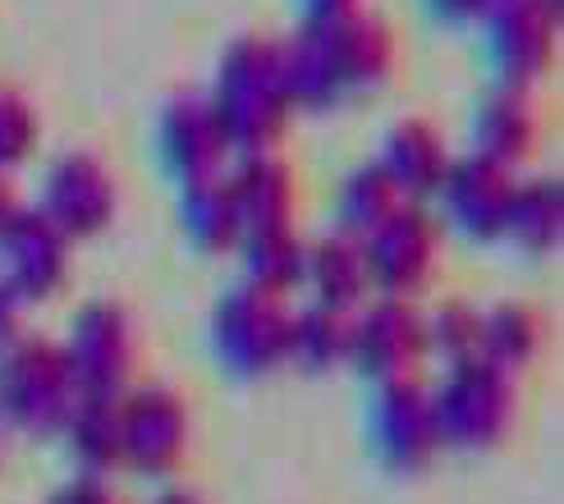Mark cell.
I'll return each instance as SVG.
<instances>
[{
    "mask_svg": "<svg viewBox=\"0 0 564 504\" xmlns=\"http://www.w3.org/2000/svg\"><path fill=\"white\" fill-rule=\"evenodd\" d=\"M386 69H390V42L381 28L330 23L317 28V37H307L290 55H280L290 106H307V110L330 106L349 88H368V83L386 78Z\"/></svg>",
    "mask_w": 564,
    "mask_h": 504,
    "instance_id": "1",
    "label": "cell"
},
{
    "mask_svg": "<svg viewBox=\"0 0 564 504\" xmlns=\"http://www.w3.org/2000/svg\"><path fill=\"white\" fill-rule=\"evenodd\" d=\"M207 106L220 124L225 147L267 152L294 110L285 92V74H280V51L258 46V42L235 46V55L220 65L216 101Z\"/></svg>",
    "mask_w": 564,
    "mask_h": 504,
    "instance_id": "2",
    "label": "cell"
},
{
    "mask_svg": "<svg viewBox=\"0 0 564 504\" xmlns=\"http://www.w3.org/2000/svg\"><path fill=\"white\" fill-rule=\"evenodd\" d=\"M78 399L65 353L46 340H14L0 349V423L19 431H61Z\"/></svg>",
    "mask_w": 564,
    "mask_h": 504,
    "instance_id": "3",
    "label": "cell"
},
{
    "mask_svg": "<svg viewBox=\"0 0 564 504\" xmlns=\"http://www.w3.org/2000/svg\"><path fill=\"white\" fill-rule=\"evenodd\" d=\"M432 423L436 440L455 445V450H487L514 423V390L510 372L491 368V362H459L449 368L445 385L432 395Z\"/></svg>",
    "mask_w": 564,
    "mask_h": 504,
    "instance_id": "4",
    "label": "cell"
},
{
    "mask_svg": "<svg viewBox=\"0 0 564 504\" xmlns=\"http://www.w3.org/2000/svg\"><path fill=\"white\" fill-rule=\"evenodd\" d=\"M358 243H362V266H368V285H377L386 298L417 294L436 271V226L422 207L400 202Z\"/></svg>",
    "mask_w": 564,
    "mask_h": 504,
    "instance_id": "5",
    "label": "cell"
},
{
    "mask_svg": "<svg viewBox=\"0 0 564 504\" xmlns=\"http://www.w3.org/2000/svg\"><path fill=\"white\" fill-rule=\"evenodd\" d=\"M285 326L290 317L280 307V294H267L258 285L225 294L216 307V349L225 368L239 376L271 372L275 362H285Z\"/></svg>",
    "mask_w": 564,
    "mask_h": 504,
    "instance_id": "6",
    "label": "cell"
},
{
    "mask_svg": "<svg viewBox=\"0 0 564 504\" xmlns=\"http://www.w3.org/2000/svg\"><path fill=\"white\" fill-rule=\"evenodd\" d=\"M188 450V408L175 390L148 385L120 399V463L138 468L143 478L175 472Z\"/></svg>",
    "mask_w": 564,
    "mask_h": 504,
    "instance_id": "7",
    "label": "cell"
},
{
    "mask_svg": "<svg viewBox=\"0 0 564 504\" xmlns=\"http://www.w3.org/2000/svg\"><path fill=\"white\" fill-rule=\"evenodd\" d=\"M78 395H120L133 372V326L120 303H88L74 317L69 344L61 349Z\"/></svg>",
    "mask_w": 564,
    "mask_h": 504,
    "instance_id": "8",
    "label": "cell"
},
{
    "mask_svg": "<svg viewBox=\"0 0 564 504\" xmlns=\"http://www.w3.org/2000/svg\"><path fill=\"white\" fill-rule=\"evenodd\" d=\"M116 202H120L116 179H110V171L88 152L61 156L51 165L46 188H42V216L65 239H88V234L106 230L110 216H116Z\"/></svg>",
    "mask_w": 564,
    "mask_h": 504,
    "instance_id": "9",
    "label": "cell"
},
{
    "mask_svg": "<svg viewBox=\"0 0 564 504\" xmlns=\"http://www.w3.org/2000/svg\"><path fill=\"white\" fill-rule=\"evenodd\" d=\"M422 353H427V326L409 307V298L381 294L358 321H349V362H358L377 381L409 376Z\"/></svg>",
    "mask_w": 564,
    "mask_h": 504,
    "instance_id": "10",
    "label": "cell"
},
{
    "mask_svg": "<svg viewBox=\"0 0 564 504\" xmlns=\"http://www.w3.org/2000/svg\"><path fill=\"white\" fill-rule=\"evenodd\" d=\"M372 445L394 472L427 468L432 454L441 450L432 423V395H422L409 376L381 381V395L372 404Z\"/></svg>",
    "mask_w": 564,
    "mask_h": 504,
    "instance_id": "11",
    "label": "cell"
},
{
    "mask_svg": "<svg viewBox=\"0 0 564 504\" xmlns=\"http://www.w3.org/2000/svg\"><path fill=\"white\" fill-rule=\"evenodd\" d=\"M0 280L19 298H51L65 285L69 271V239L51 226L42 211H19L10 230L0 234Z\"/></svg>",
    "mask_w": 564,
    "mask_h": 504,
    "instance_id": "12",
    "label": "cell"
},
{
    "mask_svg": "<svg viewBox=\"0 0 564 504\" xmlns=\"http://www.w3.org/2000/svg\"><path fill=\"white\" fill-rule=\"evenodd\" d=\"M436 193H441L449 220H455L464 234H473V239L505 234V211H510V193H514V179L505 165H491L482 156L449 161Z\"/></svg>",
    "mask_w": 564,
    "mask_h": 504,
    "instance_id": "13",
    "label": "cell"
},
{
    "mask_svg": "<svg viewBox=\"0 0 564 504\" xmlns=\"http://www.w3.org/2000/svg\"><path fill=\"white\" fill-rule=\"evenodd\" d=\"M235 193V211L239 226L248 230H290L294 226V207H299V184L290 175L285 161H275L267 152H252L239 175L230 179Z\"/></svg>",
    "mask_w": 564,
    "mask_h": 504,
    "instance_id": "14",
    "label": "cell"
},
{
    "mask_svg": "<svg viewBox=\"0 0 564 504\" xmlns=\"http://www.w3.org/2000/svg\"><path fill=\"white\" fill-rule=\"evenodd\" d=\"M161 152H165V161H171V171L184 175V184L216 175L225 138H220L212 106L184 97V101H175L171 110H165L161 116Z\"/></svg>",
    "mask_w": 564,
    "mask_h": 504,
    "instance_id": "15",
    "label": "cell"
},
{
    "mask_svg": "<svg viewBox=\"0 0 564 504\" xmlns=\"http://www.w3.org/2000/svg\"><path fill=\"white\" fill-rule=\"evenodd\" d=\"M303 285L317 294L322 307L349 313L368 289V266H362V243L349 234L322 239L317 248L303 252Z\"/></svg>",
    "mask_w": 564,
    "mask_h": 504,
    "instance_id": "16",
    "label": "cell"
},
{
    "mask_svg": "<svg viewBox=\"0 0 564 504\" xmlns=\"http://www.w3.org/2000/svg\"><path fill=\"white\" fill-rule=\"evenodd\" d=\"M381 171L390 175L394 188H400V198L404 193H432V188H441V179L449 171V152L427 120H404L390 133Z\"/></svg>",
    "mask_w": 564,
    "mask_h": 504,
    "instance_id": "17",
    "label": "cell"
},
{
    "mask_svg": "<svg viewBox=\"0 0 564 504\" xmlns=\"http://www.w3.org/2000/svg\"><path fill=\"white\" fill-rule=\"evenodd\" d=\"M473 143H477L473 156H482V161L510 171L514 161L532 156V147H538V116H532V106L519 92H500V97H491L482 110H477Z\"/></svg>",
    "mask_w": 564,
    "mask_h": 504,
    "instance_id": "18",
    "label": "cell"
},
{
    "mask_svg": "<svg viewBox=\"0 0 564 504\" xmlns=\"http://www.w3.org/2000/svg\"><path fill=\"white\" fill-rule=\"evenodd\" d=\"M65 431L83 468L101 472L120 463V395H78L65 417Z\"/></svg>",
    "mask_w": 564,
    "mask_h": 504,
    "instance_id": "19",
    "label": "cell"
},
{
    "mask_svg": "<svg viewBox=\"0 0 564 504\" xmlns=\"http://www.w3.org/2000/svg\"><path fill=\"white\" fill-rule=\"evenodd\" d=\"M542 349V317L528 303H500L496 313L482 317V349L477 358L491 362L500 372L528 368Z\"/></svg>",
    "mask_w": 564,
    "mask_h": 504,
    "instance_id": "20",
    "label": "cell"
},
{
    "mask_svg": "<svg viewBox=\"0 0 564 504\" xmlns=\"http://www.w3.org/2000/svg\"><path fill=\"white\" fill-rule=\"evenodd\" d=\"M184 230L197 248H225V243H235L243 234L239 226V211H235V193H230V179H220V175H207V179H193L184 188Z\"/></svg>",
    "mask_w": 564,
    "mask_h": 504,
    "instance_id": "21",
    "label": "cell"
},
{
    "mask_svg": "<svg viewBox=\"0 0 564 504\" xmlns=\"http://www.w3.org/2000/svg\"><path fill=\"white\" fill-rule=\"evenodd\" d=\"M285 358H294L307 372H326L349 358V321L335 307L313 303L307 313L290 317L285 326Z\"/></svg>",
    "mask_w": 564,
    "mask_h": 504,
    "instance_id": "22",
    "label": "cell"
},
{
    "mask_svg": "<svg viewBox=\"0 0 564 504\" xmlns=\"http://www.w3.org/2000/svg\"><path fill=\"white\" fill-rule=\"evenodd\" d=\"M560 211H564L560 184H551V179L514 184L510 211H505V234L523 243L528 252H546L551 243H560Z\"/></svg>",
    "mask_w": 564,
    "mask_h": 504,
    "instance_id": "23",
    "label": "cell"
},
{
    "mask_svg": "<svg viewBox=\"0 0 564 504\" xmlns=\"http://www.w3.org/2000/svg\"><path fill=\"white\" fill-rule=\"evenodd\" d=\"M248 248V285H258L267 294H285L303 280V243L290 230H248L243 234Z\"/></svg>",
    "mask_w": 564,
    "mask_h": 504,
    "instance_id": "24",
    "label": "cell"
},
{
    "mask_svg": "<svg viewBox=\"0 0 564 504\" xmlns=\"http://www.w3.org/2000/svg\"><path fill=\"white\" fill-rule=\"evenodd\" d=\"M400 207V188L390 184V175L377 165H362V171H354L340 188V220H345V234L349 239H362L372 226H381V220Z\"/></svg>",
    "mask_w": 564,
    "mask_h": 504,
    "instance_id": "25",
    "label": "cell"
},
{
    "mask_svg": "<svg viewBox=\"0 0 564 504\" xmlns=\"http://www.w3.org/2000/svg\"><path fill=\"white\" fill-rule=\"evenodd\" d=\"M422 326H427V349H436L449 368L477 362V349H482V313H473L468 303H445L441 313Z\"/></svg>",
    "mask_w": 564,
    "mask_h": 504,
    "instance_id": "26",
    "label": "cell"
},
{
    "mask_svg": "<svg viewBox=\"0 0 564 504\" xmlns=\"http://www.w3.org/2000/svg\"><path fill=\"white\" fill-rule=\"evenodd\" d=\"M37 143V116L14 88H0V171H14Z\"/></svg>",
    "mask_w": 564,
    "mask_h": 504,
    "instance_id": "27",
    "label": "cell"
},
{
    "mask_svg": "<svg viewBox=\"0 0 564 504\" xmlns=\"http://www.w3.org/2000/svg\"><path fill=\"white\" fill-rule=\"evenodd\" d=\"M51 504H116V500H110V491H106L97 478H78V482H69L65 491H55Z\"/></svg>",
    "mask_w": 564,
    "mask_h": 504,
    "instance_id": "28",
    "label": "cell"
},
{
    "mask_svg": "<svg viewBox=\"0 0 564 504\" xmlns=\"http://www.w3.org/2000/svg\"><path fill=\"white\" fill-rule=\"evenodd\" d=\"M19 307H23V298L0 280V349L19 340Z\"/></svg>",
    "mask_w": 564,
    "mask_h": 504,
    "instance_id": "29",
    "label": "cell"
},
{
    "mask_svg": "<svg viewBox=\"0 0 564 504\" xmlns=\"http://www.w3.org/2000/svg\"><path fill=\"white\" fill-rule=\"evenodd\" d=\"M23 207H19V193H14V184H10V175L0 171V234L10 230V220L19 216Z\"/></svg>",
    "mask_w": 564,
    "mask_h": 504,
    "instance_id": "30",
    "label": "cell"
},
{
    "mask_svg": "<svg viewBox=\"0 0 564 504\" xmlns=\"http://www.w3.org/2000/svg\"><path fill=\"white\" fill-rule=\"evenodd\" d=\"M152 504H203V500L188 495V491H165V495H156Z\"/></svg>",
    "mask_w": 564,
    "mask_h": 504,
    "instance_id": "31",
    "label": "cell"
},
{
    "mask_svg": "<svg viewBox=\"0 0 564 504\" xmlns=\"http://www.w3.org/2000/svg\"><path fill=\"white\" fill-rule=\"evenodd\" d=\"M0 436H6V427H0Z\"/></svg>",
    "mask_w": 564,
    "mask_h": 504,
    "instance_id": "32",
    "label": "cell"
}]
</instances>
